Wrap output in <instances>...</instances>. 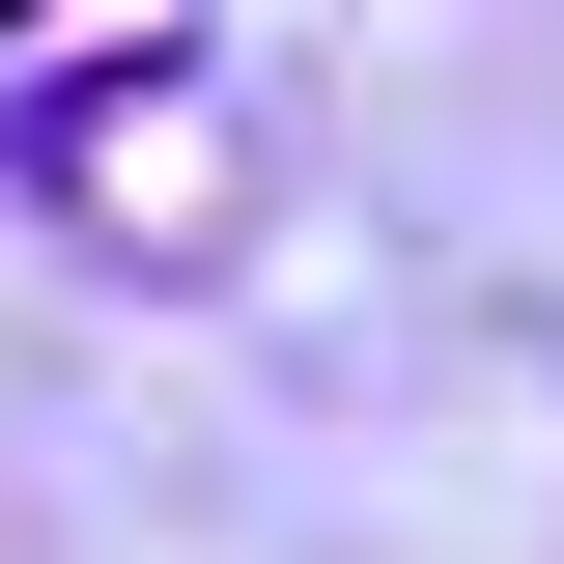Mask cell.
Instances as JSON below:
<instances>
[{
	"label": "cell",
	"mask_w": 564,
	"mask_h": 564,
	"mask_svg": "<svg viewBox=\"0 0 564 564\" xmlns=\"http://www.w3.org/2000/svg\"><path fill=\"white\" fill-rule=\"evenodd\" d=\"M57 198H85V254H226V226H254V85L226 57H85Z\"/></svg>",
	"instance_id": "1"
}]
</instances>
